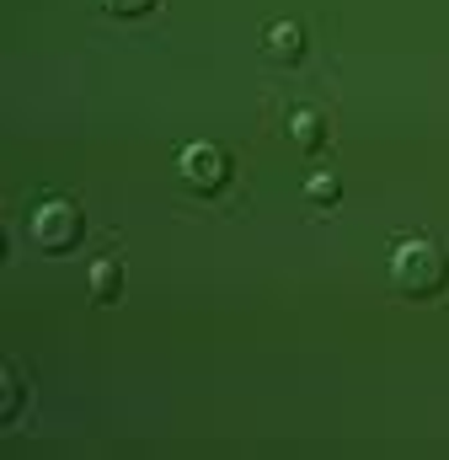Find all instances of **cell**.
I'll use <instances>...</instances> for the list:
<instances>
[{
  "label": "cell",
  "instance_id": "cell-1",
  "mask_svg": "<svg viewBox=\"0 0 449 460\" xmlns=\"http://www.w3.org/2000/svg\"><path fill=\"white\" fill-rule=\"evenodd\" d=\"M391 279L407 300H434L449 284V257L434 246V241H407L391 262Z\"/></svg>",
  "mask_w": 449,
  "mask_h": 460
},
{
  "label": "cell",
  "instance_id": "cell-2",
  "mask_svg": "<svg viewBox=\"0 0 449 460\" xmlns=\"http://www.w3.org/2000/svg\"><path fill=\"white\" fill-rule=\"evenodd\" d=\"M81 209L75 204H65V199H48V204H38V215H32V241L43 246V252H70L75 241H81Z\"/></svg>",
  "mask_w": 449,
  "mask_h": 460
},
{
  "label": "cell",
  "instance_id": "cell-3",
  "mask_svg": "<svg viewBox=\"0 0 449 460\" xmlns=\"http://www.w3.org/2000/svg\"><path fill=\"white\" fill-rule=\"evenodd\" d=\"M182 182H188L193 193H220L224 182H230V161H224V150H215V145H193V150H182Z\"/></svg>",
  "mask_w": 449,
  "mask_h": 460
},
{
  "label": "cell",
  "instance_id": "cell-4",
  "mask_svg": "<svg viewBox=\"0 0 449 460\" xmlns=\"http://www.w3.org/2000/svg\"><path fill=\"white\" fill-rule=\"evenodd\" d=\"M268 54H273V59H284V65H295V59L305 54V32H300L295 22H278V27L268 32Z\"/></svg>",
  "mask_w": 449,
  "mask_h": 460
},
{
  "label": "cell",
  "instance_id": "cell-5",
  "mask_svg": "<svg viewBox=\"0 0 449 460\" xmlns=\"http://www.w3.org/2000/svg\"><path fill=\"white\" fill-rule=\"evenodd\" d=\"M289 139H295L300 150H321V145H327V123H321V113H295L289 118Z\"/></svg>",
  "mask_w": 449,
  "mask_h": 460
},
{
  "label": "cell",
  "instance_id": "cell-6",
  "mask_svg": "<svg viewBox=\"0 0 449 460\" xmlns=\"http://www.w3.org/2000/svg\"><path fill=\"white\" fill-rule=\"evenodd\" d=\"M118 284H123V279H118V262H97V268H92V289H97L102 305L118 300Z\"/></svg>",
  "mask_w": 449,
  "mask_h": 460
},
{
  "label": "cell",
  "instance_id": "cell-7",
  "mask_svg": "<svg viewBox=\"0 0 449 460\" xmlns=\"http://www.w3.org/2000/svg\"><path fill=\"white\" fill-rule=\"evenodd\" d=\"M102 5H108L112 16H145V11H150L155 0H102Z\"/></svg>",
  "mask_w": 449,
  "mask_h": 460
},
{
  "label": "cell",
  "instance_id": "cell-8",
  "mask_svg": "<svg viewBox=\"0 0 449 460\" xmlns=\"http://www.w3.org/2000/svg\"><path fill=\"white\" fill-rule=\"evenodd\" d=\"M311 199H337V182L332 177H311Z\"/></svg>",
  "mask_w": 449,
  "mask_h": 460
}]
</instances>
